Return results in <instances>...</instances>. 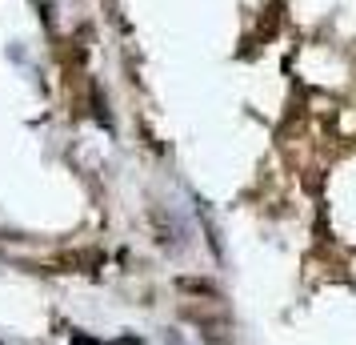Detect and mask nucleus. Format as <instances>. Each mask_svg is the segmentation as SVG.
Here are the masks:
<instances>
[{
  "label": "nucleus",
  "instance_id": "f257e3e1",
  "mask_svg": "<svg viewBox=\"0 0 356 345\" xmlns=\"http://www.w3.org/2000/svg\"><path fill=\"white\" fill-rule=\"evenodd\" d=\"M72 345H97V342H88V337H81V333H76V337H72Z\"/></svg>",
  "mask_w": 356,
  "mask_h": 345
}]
</instances>
